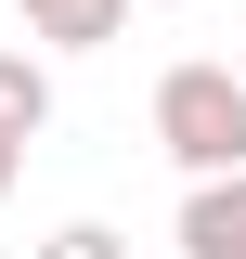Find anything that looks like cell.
<instances>
[{
	"label": "cell",
	"mask_w": 246,
	"mask_h": 259,
	"mask_svg": "<svg viewBox=\"0 0 246 259\" xmlns=\"http://www.w3.org/2000/svg\"><path fill=\"white\" fill-rule=\"evenodd\" d=\"M155 13H169V0H155Z\"/></svg>",
	"instance_id": "obj_7"
},
{
	"label": "cell",
	"mask_w": 246,
	"mask_h": 259,
	"mask_svg": "<svg viewBox=\"0 0 246 259\" xmlns=\"http://www.w3.org/2000/svg\"><path fill=\"white\" fill-rule=\"evenodd\" d=\"M39 130H52V65L0 52V143H39Z\"/></svg>",
	"instance_id": "obj_4"
},
{
	"label": "cell",
	"mask_w": 246,
	"mask_h": 259,
	"mask_svg": "<svg viewBox=\"0 0 246 259\" xmlns=\"http://www.w3.org/2000/svg\"><path fill=\"white\" fill-rule=\"evenodd\" d=\"M13 182H26V143H0V194H13Z\"/></svg>",
	"instance_id": "obj_6"
},
{
	"label": "cell",
	"mask_w": 246,
	"mask_h": 259,
	"mask_svg": "<svg viewBox=\"0 0 246 259\" xmlns=\"http://www.w3.org/2000/svg\"><path fill=\"white\" fill-rule=\"evenodd\" d=\"M182 259H246V168H208L182 194Z\"/></svg>",
	"instance_id": "obj_2"
},
{
	"label": "cell",
	"mask_w": 246,
	"mask_h": 259,
	"mask_svg": "<svg viewBox=\"0 0 246 259\" xmlns=\"http://www.w3.org/2000/svg\"><path fill=\"white\" fill-rule=\"evenodd\" d=\"M155 143H169V168L182 182H208V168H246V65H169L155 78Z\"/></svg>",
	"instance_id": "obj_1"
},
{
	"label": "cell",
	"mask_w": 246,
	"mask_h": 259,
	"mask_svg": "<svg viewBox=\"0 0 246 259\" xmlns=\"http://www.w3.org/2000/svg\"><path fill=\"white\" fill-rule=\"evenodd\" d=\"M39 259H130V233H117V221H52Z\"/></svg>",
	"instance_id": "obj_5"
},
{
	"label": "cell",
	"mask_w": 246,
	"mask_h": 259,
	"mask_svg": "<svg viewBox=\"0 0 246 259\" xmlns=\"http://www.w3.org/2000/svg\"><path fill=\"white\" fill-rule=\"evenodd\" d=\"M26 13V39H52V52H104V39L130 26V0H13Z\"/></svg>",
	"instance_id": "obj_3"
}]
</instances>
